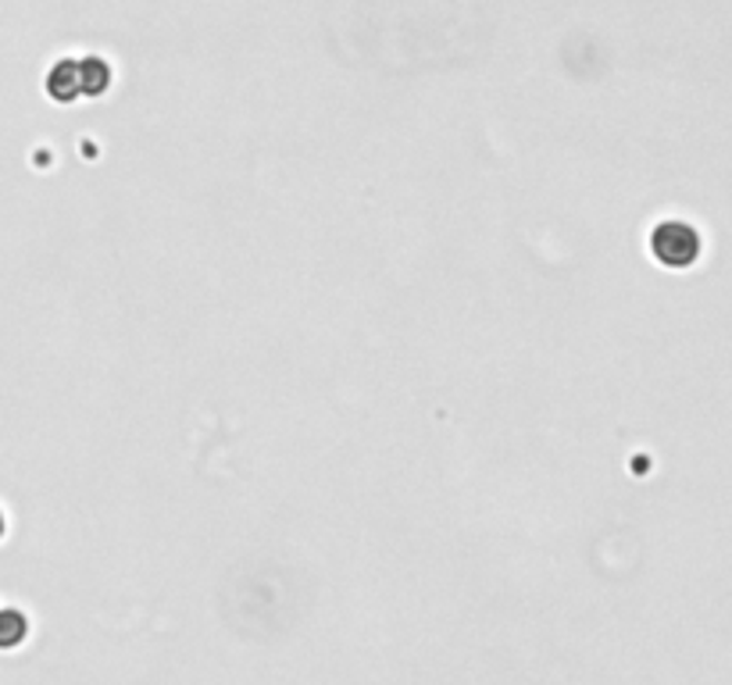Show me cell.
<instances>
[{"label": "cell", "mask_w": 732, "mask_h": 685, "mask_svg": "<svg viewBox=\"0 0 732 685\" xmlns=\"http://www.w3.org/2000/svg\"><path fill=\"white\" fill-rule=\"evenodd\" d=\"M47 93L55 100H76L82 93V82H79V64L76 61H61L55 72L47 76Z\"/></svg>", "instance_id": "cell-1"}, {"label": "cell", "mask_w": 732, "mask_h": 685, "mask_svg": "<svg viewBox=\"0 0 732 685\" xmlns=\"http://www.w3.org/2000/svg\"><path fill=\"white\" fill-rule=\"evenodd\" d=\"M29 636V622L22 610H0V649H14Z\"/></svg>", "instance_id": "cell-2"}, {"label": "cell", "mask_w": 732, "mask_h": 685, "mask_svg": "<svg viewBox=\"0 0 732 685\" xmlns=\"http://www.w3.org/2000/svg\"><path fill=\"white\" fill-rule=\"evenodd\" d=\"M0 533H4V518H0Z\"/></svg>", "instance_id": "cell-3"}]
</instances>
